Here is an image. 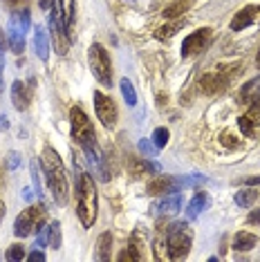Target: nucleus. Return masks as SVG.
Returning a JSON list of instances; mask_svg holds the SVG:
<instances>
[{"label":"nucleus","instance_id":"obj_1","mask_svg":"<svg viewBox=\"0 0 260 262\" xmlns=\"http://www.w3.org/2000/svg\"><path fill=\"white\" fill-rule=\"evenodd\" d=\"M74 172H76V213L81 217L83 226H92L97 220V188H94L92 177L83 172L74 159Z\"/></svg>","mask_w":260,"mask_h":262},{"label":"nucleus","instance_id":"obj_2","mask_svg":"<svg viewBox=\"0 0 260 262\" xmlns=\"http://www.w3.org/2000/svg\"><path fill=\"white\" fill-rule=\"evenodd\" d=\"M40 164H43V170L47 175V186L54 195V202L63 206L68 202V175H65V166L61 157L56 155V150H52L47 146L43 155H40Z\"/></svg>","mask_w":260,"mask_h":262},{"label":"nucleus","instance_id":"obj_3","mask_svg":"<svg viewBox=\"0 0 260 262\" xmlns=\"http://www.w3.org/2000/svg\"><path fill=\"white\" fill-rule=\"evenodd\" d=\"M50 29H52V40H54V47L61 56L68 54L70 50V32L68 25L63 20V5L61 0H52L50 7Z\"/></svg>","mask_w":260,"mask_h":262},{"label":"nucleus","instance_id":"obj_4","mask_svg":"<svg viewBox=\"0 0 260 262\" xmlns=\"http://www.w3.org/2000/svg\"><path fill=\"white\" fill-rule=\"evenodd\" d=\"M70 121H72V135L79 141V146L83 150H92L97 148V137H94V128L90 123V119L81 108H72L70 110Z\"/></svg>","mask_w":260,"mask_h":262},{"label":"nucleus","instance_id":"obj_5","mask_svg":"<svg viewBox=\"0 0 260 262\" xmlns=\"http://www.w3.org/2000/svg\"><path fill=\"white\" fill-rule=\"evenodd\" d=\"M29 25H32V20H29L27 9L11 14L9 27H7V43L14 54H23V50H25V34H27Z\"/></svg>","mask_w":260,"mask_h":262},{"label":"nucleus","instance_id":"obj_6","mask_svg":"<svg viewBox=\"0 0 260 262\" xmlns=\"http://www.w3.org/2000/svg\"><path fill=\"white\" fill-rule=\"evenodd\" d=\"M88 58H90V70L101 85H112V65H110V56L103 50V45L94 43L88 50Z\"/></svg>","mask_w":260,"mask_h":262},{"label":"nucleus","instance_id":"obj_7","mask_svg":"<svg viewBox=\"0 0 260 262\" xmlns=\"http://www.w3.org/2000/svg\"><path fill=\"white\" fill-rule=\"evenodd\" d=\"M184 222H177L168 229V258L170 260H184L191 251V233Z\"/></svg>","mask_w":260,"mask_h":262},{"label":"nucleus","instance_id":"obj_8","mask_svg":"<svg viewBox=\"0 0 260 262\" xmlns=\"http://www.w3.org/2000/svg\"><path fill=\"white\" fill-rule=\"evenodd\" d=\"M47 217L45 206H29L27 211H23L14 222V235L16 237H27L29 233H34L36 229H40Z\"/></svg>","mask_w":260,"mask_h":262},{"label":"nucleus","instance_id":"obj_9","mask_svg":"<svg viewBox=\"0 0 260 262\" xmlns=\"http://www.w3.org/2000/svg\"><path fill=\"white\" fill-rule=\"evenodd\" d=\"M94 110H97L99 121L105 128H112L117 123V105L110 97H105L103 92H94Z\"/></svg>","mask_w":260,"mask_h":262},{"label":"nucleus","instance_id":"obj_10","mask_svg":"<svg viewBox=\"0 0 260 262\" xmlns=\"http://www.w3.org/2000/svg\"><path fill=\"white\" fill-rule=\"evenodd\" d=\"M209 40H211V29L209 27L193 32L191 36H186L184 43H182V56H193V54H198V52H202L204 47L209 45Z\"/></svg>","mask_w":260,"mask_h":262},{"label":"nucleus","instance_id":"obj_11","mask_svg":"<svg viewBox=\"0 0 260 262\" xmlns=\"http://www.w3.org/2000/svg\"><path fill=\"white\" fill-rule=\"evenodd\" d=\"M227 83H229L227 74L211 72V74H204L202 79H200V90H202L204 94H218V92L227 90Z\"/></svg>","mask_w":260,"mask_h":262},{"label":"nucleus","instance_id":"obj_12","mask_svg":"<svg viewBox=\"0 0 260 262\" xmlns=\"http://www.w3.org/2000/svg\"><path fill=\"white\" fill-rule=\"evenodd\" d=\"M182 186V180H175V177H157L148 184V195H168V193H177Z\"/></svg>","mask_w":260,"mask_h":262},{"label":"nucleus","instance_id":"obj_13","mask_svg":"<svg viewBox=\"0 0 260 262\" xmlns=\"http://www.w3.org/2000/svg\"><path fill=\"white\" fill-rule=\"evenodd\" d=\"M29 101H32V90L25 85L23 81H14L11 83V103L16 110H27Z\"/></svg>","mask_w":260,"mask_h":262},{"label":"nucleus","instance_id":"obj_14","mask_svg":"<svg viewBox=\"0 0 260 262\" xmlns=\"http://www.w3.org/2000/svg\"><path fill=\"white\" fill-rule=\"evenodd\" d=\"M258 14H260V7H253V5L245 7L240 14H235V18L231 20V29L233 32H240V29L253 25V23L258 20Z\"/></svg>","mask_w":260,"mask_h":262},{"label":"nucleus","instance_id":"obj_15","mask_svg":"<svg viewBox=\"0 0 260 262\" xmlns=\"http://www.w3.org/2000/svg\"><path fill=\"white\" fill-rule=\"evenodd\" d=\"M34 50H36L40 61H47V56H50V34L40 25L34 27Z\"/></svg>","mask_w":260,"mask_h":262},{"label":"nucleus","instance_id":"obj_16","mask_svg":"<svg viewBox=\"0 0 260 262\" xmlns=\"http://www.w3.org/2000/svg\"><path fill=\"white\" fill-rule=\"evenodd\" d=\"M191 7H193V0H173L170 5L164 7V18H180Z\"/></svg>","mask_w":260,"mask_h":262},{"label":"nucleus","instance_id":"obj_17","mask_svg":"<svg viewBox=\"0 0 260 262\" xmlns=\"http://www.w3.org/2000/svg\"><path fill=\"white\" fill-rule=\"evenodd\" d=\"M180 204H182L180 195H170V198L157 202V204H155V213H157V215H173V213L180 211Z\"/></svg>","mask_w":260,"mask_h":262},{"label":"nucleus","instance_id":"obj_18","mask_svg":"<svg viewBox=\"0 0 260 262\" xmlns=\"http://www.w3.org/2000/svg\"><path fill=\"white\" fill-rule=\"evenodd\" d=\"M256 242H258V237L253 233L240 231V233L233 237V249H235V251H249V249L256 247Z\"/></svg>","mask_w":260,"mask_h":262},{"label":"nucleus","instance_id":"obj_19","mask_svg":"<svg viewBox=\"0 0 260 262\" xmlns=\"http://www.w3.org/2000/svg\"><path fill=\"white\" fill-rule=\"evenodd\" d=\"M206 202H209V200H206V193H198V195H195V198L191 200V204L186 206L188 220H195V217H198L200 213H202V208L206 206Z\"/></svg>","mask_w":260,"mask_h":262},{"label":"nucleus","instance_id":"obj_20","mask_svg":"<svg viewBox=\"0 0 260 262\" xmlns=\"http://www.w3.org/2000/svg\"><path fill=\"white\" fill-rule=\"evenodd\" d=\"M242 99H245L247 103L260 101V76H258V79H253V81H249L245 85V90H242Z\"/></svg>","mask_w":260,"mask_h":262},{"label":"nucleus","instance_id":"obj_21","mask_svg":"<svg viewBox=\"0 0 260 262\" xmlns=\"http://www.w3.org/2000/svg\"><path fill=\"white\" fill-rule=\"evenodd\" d=\"M47 247H52V249L61 247V224L58 222H52L47 226Z\"/></svg>","mask_w":260,"mask_h":262},{"label":"nucleus","instance_id":"obj_22","mask_svg":"<svg viewBox=\"0 0 260 262\" xmlns=\"http://www.w3.org/2000/svg\"><path fill=\"white\" fill-rule=\"evenodd\" d=\"M258 198V190H253V188H245V190H240V193H235V204L238 206H251L253 202H256Z\"/></svg>","mask_w":260,"mask_h":262},{"label":"nucleus","instance_id":"obj_23","mask_svg":"<svg viewBox=\"0 0 260 262\" xmlns=\"http://www.w3.org/2000/svg\"><path fill=\"white\" fill-rule=\"evenodd\" d=\"M110 247H112V235L103 233L101 237H99V253H97V258L99 260H110Z\"/></svg>","mask_w":260,"mask_h":262},{"label":"nucleus","instance_id":"obj_24","mask_svg":"<svg viewBox=\"0 0 260 262\" xmlns=\"http://www.w3.org/2000/svg\"><path fill=\"white\" fill-rule=\"evenodd\" d=\"M121 92H123V99H126L128 105H137V92H135L133 83H130V79H123L121 81Z\"/></svg>","mask_w":260,"mask_h":262},{"label":"nucleus","instance_id":"obj_25","mask_svg":"<svg viewBox=\"0 0 260 262\" xmlns=\"http://www.w3.org/2000/svg\"><path fill=\"white\" fill-rule=\"evenodd\" d=\"M168 137H170V135H168V130H166V128H157L155 133H153L150 139H153V144H155L157 148H166Z\"/></svg>","mask_w":260,"mask_h":262},{"label":"nucleus","instance_id":"obj_26","mask_svg":"<svg viewBox=\"0 0 260 262\" xmlns=\"http://www.w3.org/2000/svg\"><path fill=\"white\" fill-rule=\"evenodd\" d=\"M247 117H249V121L253 123L256 128H260V101H253L249 105V110H247Z\"/></svg>","mask_w":260,"mask_h":262},{"label":"nucleus","instance_id":"obj_27","mask_svg":"<svg viewBox=\"0 0 260 262\" xmlns=\"http://www.w3.org/2000/svg\"><path fill=\"white\" fill-rule=\"evenodd\" d=\"M23 258H25V247H23V244H11L9 251H7V260L16 262V260H23Z\"/></svg>","mask_w":260,"mask_h":262},{"label":"nucleus","instance_id":"obj_28","mask_svg":"<svg viewBox=\"0 0 260 262\" xmlns=\"http://www.w3.org/2000/svg\"><path fill=\"white\" fill-rule=\"evenodd\" d=\"M238 128L242 130V135H245V137H251L253 133H256V126L249 121V117H247V115L238 119Z\"/></svg>","mask_w":260,"mask_h":262},{"label":"nucleus","instance_id":"obj_29","mask_svg":"<svg viewBox=\"0 0 260 262\" xmlns=\"http://www.w3.org/2000/svg\"><path fill=\"white\" fill-rule=\"evenodd\" d=\"M119 260H121V262H126V260H141V253H139L135 247H128L126 251L119 253Z\"/></svg>","mask_w":260,"mask_h":262},{"label":"nucleus","instance_id":"obj_30","mask_svg":"<svg viewBox=\"0 0 260 262\" xmlns=\"http://www.w3.org/2000/svg\"><path fill=\"white\" fill-rule=\"evenodd\" d=\"M177 27H180V25H164V27H159L157 29V38H170L177 32Z\"/></svg>","mask_w":260,"mask_h":262},{"label":"nucleus","instance_id":"obj_31","mask_svg":"<svg viewBox=\"0 0 260 262\" xmlns=\"http://www.w3.org/2000/svg\"><path fill=\"white\" fill-rule=\"evenodd\" d=\"M139 150L144 152V155H148V157H153V155H155L159 148L155 146V144H150V141H146V139H141L139 141Z\"/></svg>","mask_w":260,"mask_h":262},{"label":"nucleus","instance_id":"obj_32","mask_svg":"<svg viewBox=\"0 0 260 262\" xmlns=\"http://www.w3.org/2000/svg\"><path fill=\"white\" fill-rule=\"evenodd\" d=\"M45 244H47V226L43 224V226H40V233L36 237V247L40 249V247H45Z\"/></svg>","mask_w":260,"mask_h":262},{"label":"nucleus","instance_id":"obj_33","mask_svg":"<svg viewBox=\"0 0 260 262\" xmlns=\"http://www.w3.org/2000/svg\"><path fill=\"white\" fill-rule=\"evenodd\" d=\"M222 144L224 146H229V148H235V146H240V141H233V137L231 135H229V133H222Z\"/></svg>","mask_w":260,"mask_h":262},{"label":"nucleus","instance_id":"obj_34","mask_svg":"<svg viewBox=\"0 0 260 262\" xmlns=\"http://www.w3.org/2000/svg\"><path fill=\"white\" fill-rule=\"evenodd\" d=\"M32 175H34V186H36V190L40 193V182H38V162H36V159L32 162Z\"/></svg>","mask_w":260,"mask_h":262},{"label":"nucleus","instance_id":"obj_35","mask_svg":"<svg viewBox=\"0 0 260 262\" xmlns=\"http://www.w3.org/2000/svg\"><path fill=\"white\" fill-rule=\"evenodd\" d=\"M27 260H32V262H43V260H45V253H43V251H40V249H38V251L29 253V255H27Z\"/></svg>","mask_w":260,"mask_h":262},{"label":"nucleus","instance_id":"obj_36","mask_svg":"<svg viewBox=\"0 0 260 262\" xmlns=\"http://www.w3.org/2000/svg\"><path fill=\"white\" fill-rule=\"evenodd\" d=\"M16 166H18V155L9 152V168H16Z\"/></svg>","mask_w":260,"mask_h":262},{"label":"nucleus","instance_id":"obj_37","mask_svg":"<svg viewBox=\"0 0 260 262\" xmlns=\"http://www.w3.org/2000/svg\"><path fill=\"white\" fill-rule=\"evenodd\" d=\"M247 220H249L251 224H258V222H260V211H253V213H249V217H247Z\"/></svg>","mask_w":260,"mask_h":262},{"label":"nucleus","instance_id":"obj_38","mask_svg":"<svg viewBox=\"0 0 260 262\" xmlns=\"http://www.w3.org/2000/svg\"><path fill=\"white\" fill-rule=\"evenodd\" d=\"M5 3H7V5H9V7H11V9H16V7H20V5H23V3H25V0H5Z\"/></svg>","mask_w":260,"mask_h":262},{"label":"nucleus","instance_id":"obj_39","mask_svg":"<svg viewBox=\"0 0 260 262\" xmlns=\"http://www.w3.org/2000/svg\"><path fill=\"white\" fill-rule=\"evenodd\" d=\"M23 198H25L27 202H29V200H32V198H34V193H32V188H25V190H23Z\"/></svg>","mask_w":260,"mask_h":262},{"label":"nucleus","instance_id":"obj_40","mask_svg":"<svg viewBox=\"0 0 260 262\" xmlns=\"http://www.w3.org/2000/svg\"><path fill=\"white\" fill-rule=\"evenodd\" d=\"M245 184H260V175H258V177H249V180H245Z\"/></svg>","mask_w":260,"mask_h":262},{"label":"nucleus","instance_id":"obj_41","mask_svg":"<svg viewBox=\"0 0 260 262\" xmlns=\"http://www.w3.org/2000/svg\"><path fill=\"white\" fill-rule=\"evenodd\" d=\"M9 123H7V117H0V128H7Z\"/></svg>","mask_w":260,"mask_h":262},{"label":"nucleus","instance_id":"obj_42","mask_svg":"<svg viewBox=\"0 0 260 262\" xmlns=\"http://www.w3.org/2000/svg\"><path fill=\"white\" fill-rule=\"evenodd\" d=\"M5 211H7V208H5V202H0V220L5 217Z\"/></svg>","mask_w":260,"mask_h":262},{"label":"nucleus","instance_id":"obj_43","mask_svg":"<svg viewBox=\"0 0 260 262\" xmlns=\"http://www.w3.org/2000/svg\"><path fill=\"white\" fill-rule=\"evenodd\" d=\"M0 47H5V34H3V29H0Z\"/></svg>","mask_w":260,"mask_h":262},{"label":"nucleus","instance_id":"obj_44","mask_svg":"<svg viewBox=\"0 0 260 262\" xmlns=\"http://www.w3.org/2000/svg\"><path fill=\"white\" fill-rule=\"evenodd\" d=\"M0 74H3V52H0Z\"/></svg>","mask_w":260,"mask_h":262},{"label":"nucleus","instance_id":"obj_45","mask_svg":"<svg viewBox=\"0 0 260 262\" xmlns=\"http://www.w3.org/2000/svg\"><path fill=\"white\" fill-rule=\"evenodd\" d=\"M256 63H258V68H260V50H258V58H256Z\"/></svg>","mask_w":260,"mask_h":262}]
</instances>
